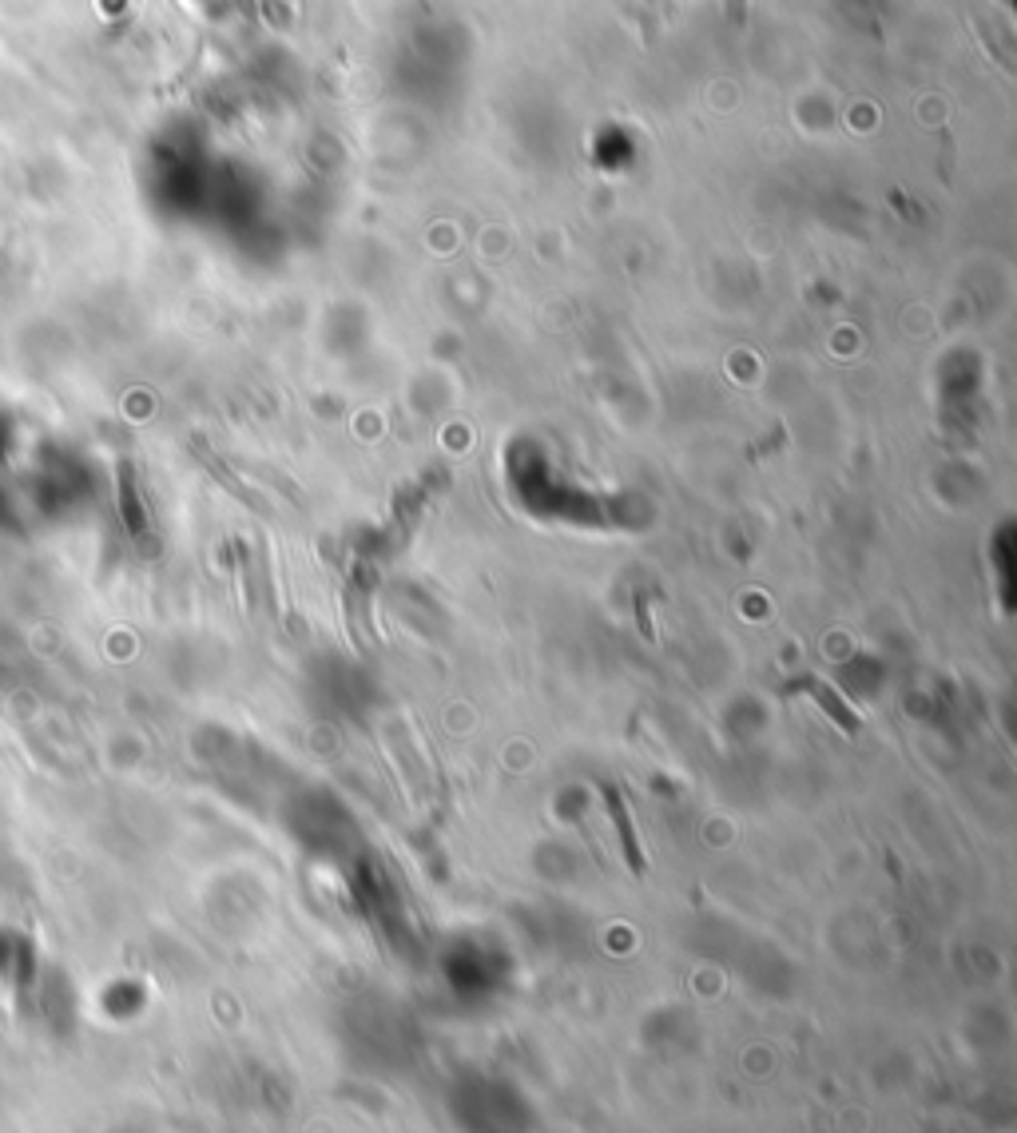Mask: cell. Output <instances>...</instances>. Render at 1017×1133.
<instances>
[{
	"label": "cell",
	"mask_w": 1017,
	"mask_h": 1133,
	"mask_svg": "<svg viewBox=\"0 0 1017 1133\" xmlns=\"http://www.w3.org/2000/svg\"><path fill=\"white\" fill-rule=\"evenodd\" d=\"M811 692H815V700L823 704V708H827L830 716H835L839 724H843V732H859V728H862V720H855V716L847 712L843 700H839V692L830 689V684H819V680H811Z\"/></svg>",
	"instance_id": "obj_3"
},
{
	"label": "cell",
	"mask_w": 1017,
	"mask_h": 1133,
	"mask_svg": "<svg viewBox=\"0 0 1017 1133\" xmlns=\"http://www.w3.org/2000/svg\"><path fill=\"white\" fill-rule=\"evenodd\" d=\"M608 811H612V820H616V832H620V843H625V859H628V867L636 871H644V852H640V839H636V832H632V820H628V811H625V803H620V795L608 788Z\"/></svg>",
	"instance_id": "obj_2"
},
{
	"label": "cell",
	"mask_w": 1017,
	"mask_h": 1133,
	"mask_svg": "<svg viewBox=\"0 0 1017 1133\" xmlns=\"http://www.w3.org/2000/svg\"><path fill=\"white\" fill-rule=\"evenodd\" d=\"M119 514H124V526L131 529V537H144L147 533V517L144 505L136 497V470L127 462H119Z\"/></svg>",
	"instance_id": "obj_1"
}]
</instances>
